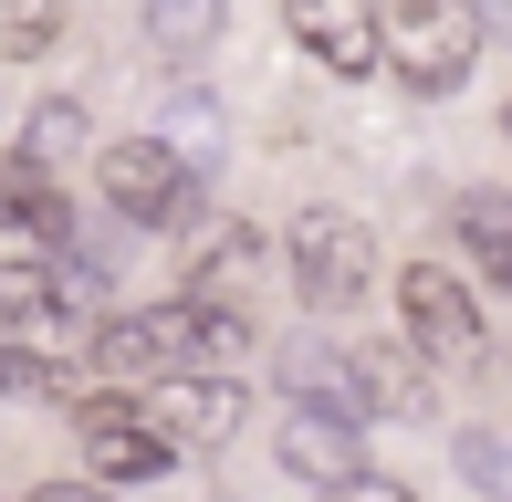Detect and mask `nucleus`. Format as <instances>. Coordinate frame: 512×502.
I'll use <instances>...</instances> for the list:
<instances>
[{
    "label": "nucleus",
    "instance_id": "nucleus-3",
    "mask_svg": "<svg viewBox=\"0 0 512 502\" xmlns=\"http://www.w3.org/2000/svg\"><path fill=\"white\" fill-rule=\"evenodd\" d=\"M283 262H293V293H304L314 314H345L377 283V231H366L356 210H304L283 231Z\"/></svg>",
    "mask_w": 512,
    "mask_h": 502
},
{
    "label": "nucleus",
    "instance_id": "nucleus-10",
    "mask_svg": "<svg viewBox=\"0 0 512 502\" xmlns=\"http://www.w3.org/2000/svg\"><path fill=\"white\" fill-rule=\"evenodd\" d=\"M345 367H356L366 419H429V356L418 346H356Z\"/></svg>",
    "mask_w": 512,
    "mask_h": 502
},
{
    "label": "nucleus",
    "instance_id": "nucleus-1",
    "mask_svg": "<svg viewBox=\"0 0 512 502\" xmlns=\"http://www.w3.org/2000/svg\"><path fill=\"white\" fill-rule=\"evenodd\" d=\"M241 346H251L241 304H209V293L147 304V314H126V325L95 335V356H105V367H126V377H230V356H241Z\"/></svg>",
    "mask_w": 512,
    "mask_h": 502
},
{
    "label": "nucleus",
    "instance_id": "nucleus-18",
    "mask_svg": "<svg viewBox=\"0 0 512 502\" xmlns=\"http://www.w3.org/2000/svg\"><path fill=\"white\" fill-rule=\"evenodd\" d=\"M21 502H105L95 482H42V492H21Z\"/></svg>",
    "mask_w": 512,
    "mask_h": 502
},
{
    "label": "nucleus",
    "instance_id": "nucleus-2",
    "mask_svg": "<svg viewBox=\"0 0 512 502\" xmlns=\"http://www.w3.org/2000/svg\"><path fill=\"white\" fill-rule=\"evenodd\" d=\"M377 63L408 95H460L481 63V11L471 0H387L377 11Z\"/></svg>",
    "mask_w": 512,
    "mask_h": 502
},
{
    "label": "nucleus",
    "instance_id": "nucleus-15",
    "mask_svg": "<svg viewBox=\"0 0 512 502\" xmlns=\"http://www.w3.org/2000/svg\"><path fill=\"white\" fill-rule=\"evenodd\" d=\"M251 262H262V231H251V220H220V231L199 241V283H189V293H209V304H220V283H241Z\"/></svg>",
    "mask_w": 512,
    "mask_h": 502
},
{
    "label": "nucleus",
    "instance_id": "nucleus-8",
    "mask_svg": "<svg viewBox=\"0 0 512 502\" xmlns=\"http://www.w3.org/2000/svg\"><path fill=\"white\" fill-rule=\"evenodd\" d=\"M283 32L345 84L377 74V0H283Z\"/></svg>",
    "mask_w": 512,
    "mask_h": 502
},
{
    "label": "nucleus",
    "instance_id": "nucleus-16",
    "mask_svg": "<svg viewBox=\"0 0 512 502\" xmlns=\"http://www.w3.org/2000/svg\"><path fill=\"white\" fill-rule=\"evenodd\" d=\"M63 42V0H0V53L11 63H42Z\"/></svg>",
    "mask_w": 512,
    "mask_h": 502
},
{
    "label": "nucleus",
    "instance_id": "nucleus-4",
    "mask_svg": "<svg viewBox=\"0 0 512 502\" xmlns=\"http://www.w3.org/2000/svg\"><path fill=\"white\" fill-rule=\"evenodd\" d=\"M95 189H105L115 220H136V231H168V220H189L199 168L168 147V136H115V147H95Z\"/></svg>",
    "mask_w": 512,
    "mask_h": 502
},
{
    "label": "nucleus",
    "instance_id": "nucleus-12",
    "mask_svg": "<svg viewBox=\"0 0 512 502\" xmlns=\"http://www.w3.org/2000/svg\"><path fill=\"white\" fill-rule=\"evenodd\" d=\"M450 241H460V251H471V262H481V272H492V283L512 293V199L471 189V199L450 210Z\"/></svg>",
    "mask_w": 512,
    "mask_h": 502
},
{
    "label": "nucleus",
    "instance_id": "nucleus-6",
    "mask_svg": "<svg viewBox=\"0 0 512 502\" xmlns=\"http://www.w3.org/2000/svg\"><path fill=\"white\" fill-rule=\"evenodd\" d=\"M398 325L418 356H481V293L450 262H408L398 272Z\"/></svg>",
    "mask_w": 512,
    "mask_h": 502
},
{
    "label": "nucleus",
    "instance_id": "nucleus-13",
    "mask_svg": "<svg viewBox=\"0 0 512 502\" xmlns=\"http://www.w3.org/2000/svg\"><path fill=\"white\" fill-rule=\"evenodd\" d=\"M220 32H230V0H147V42L168 63H199Z\"/></svg>",
    "mask_w": 512,
    "mask_h": 502
},
{
    "label": "nucleus",
    "instance_id": "nucleus-19",
    "mask_svg": "<svg viewBox=\"0 0 512 502\" xmlns=\"http://www.w3.org/2000/svg\"><path fill=\"white\" fill-rule=\"evenodd\" d=\"M0 356H11V325H0Z\"/></svg>",
    "mask_w": 512,
    "mask_h": 502
},
{
    "label": "nucleus",
    "instance_id": "nucleus-7",
    "mask_svg": "<svg viewBox=\"0 0 512 502\" xmlns=\"http://www.w3.org/2000/svg\"><path fill=\"white\" fill-rule=\"evenodd\" d=\"M241 419H251L241 377H157V398H147V429L168 450H220Z\"/></svg>",
    "mask_w": 512,
    "mask_h": 502
},
{
    "label": "nucleus",
    "instance_id": "nucleus-14",
    "mask_svg": "<svg viewBox=\"0 0 512 502\" xmlns=\"http://www.w3.org/2000/svg\"><path fill=\"white\" fill-rule=\"evenodd\" d=\"M450 461H460V482H471L481 502H512V429H460Z\"/></svg>",
    "mask_w": 512,
    "mask_h": 502
},
{
    "label": "nucleus",
    "instance_id": "nucleus-11",
    "mask_svg": "<svg viewBox=\"0 0 512 502\" xmlns=\"http://www.w3.org/2000/svg\"><path fill=\"white\" fill-rule=\"evenodd\" d=\"M84 147H95L84 105H74V95H53V105H32V126H21V157H11V168H32V178H53V189H63V168H74Z\"/></svg>",
    "mask_w": 512,
    "mask_h": 502
},
{
    "label": "nucleus",
    "instance_id": "nucleus-9",
    "mask_svg": "<svg viewBox=\"0 0 512 502\" xmlns=\"http://www.w3.org/2000/svg\"><path fill=\"white\" fill-rule=\"evenodd\" d=\"M272 450H283V471H293V482H314V492H345V482L366 471V429H356V419H324V408H283Z\"/></svg>",
    "mask_w": 512,
    "mask_h": 502
},
{
    "label": "nucleus",
    "instance_id": "nucleus-5",
    "mask_svg": "<svg viewBox=\"0 0 512 502\" xmlns=\"http://www.w3.org/2000/svg\"><path fill=\"white\" fill-rule=\"evenodd\" d=\"M74 450H84V471H95V492H105V482H157V471L178 461V450L147 429V408L115 398V387L74 398Z\"/></svg>",
    "mask_w": 512,
    "mask_h": 502
},
{
    "label": "nucleus",
    "instance_id": "nucleus-20",
    "mask_svg": "<svg viewBox=\"0 0 512 502\" xmlns=\"http://www.w3.org/2000/svg\"><path fill=\"white\" fill-rule=\"evenodd\" d=\"M0 168H11V157H0Z\"/></svg>",
    "mask_w": 512,
    "mask_h": 502
},
{
    "label": "nucleus",
    "instance_id": "nucleus-17",
    "mask_svg": "<svg viewBox=\"0 0 512 502\" xmlns=\"http://www.w3.org/2000/svg\"><path fill=\"white\" fill-rule=\"evenodd\" d=\"M324 502H418V492H408V482H387V471H356V482L324 492Z\"/></svg>",
    "mask_w": 512,
    "mask_h": 502
},
{
    "label": "nucleus",
    "instance_id": "nucleus-21",
    "mask_svg": "<svg viewBox=\"0 0 512 502\" xmlns=\"http://www.w3.org/2000/svg\"><path fill=\"white\" fill-rule=\"evenodd\" d=\"M502 126H512V116H502Z\"/></svg>",
    "mask_w": 512,
    "mask_h": 502
}]
</instances>
